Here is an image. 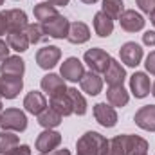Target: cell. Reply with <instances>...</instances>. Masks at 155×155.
<instances>
[{"mask_svg": "<svg viewBox=\"0 0 155 155\" xmlns=\"http://www.w3.org/2000/svg\"><path fill=\"white\" fill-rule=\"evenodd\" d=\"M105 137L97 132H87L76 143L78 155H101V148L105 144Z\"/></svg>", "mask_w": 155, "mask_h": 155, "instance_id": "6da1fadb", "label": "cell"}, {"mask_svg": "<svg viewBox=\"0 0 155 155\" xmlns=\"http://www.w3.org/2000/svg\"><path fill=\"white\" fill-rule=\"evenodd\" d=\"M0 126L4 130L13 132H24L27 128V117L18 108H5L0 116Z\"/></svg>", "mask_w": 155, "mask_h": 155, "instance_id": "7a4b0ae2", "label": "cell"}, {"mask_svg": "<svg viewBox=\"0 0 155 155\" xmlns=\"http://www.w3.org/2000/svg\"><path fill=\"white\" fill-rule=\"evenodd\" d=\"M83 60L90 67V71L96 72V74H105L108 65H110V61H112L110 54L105 52L103 49H90V51H87Z\"/></svg>", "mask_w": 155, "mask_h": 155, "instance_id": "3957f363", "label": "cell"}, {"mask_svg": "<svg viewBox=\"0 0 155 155\" xmlns=\"http://www.w3.org/2000/svg\"><path fill=\"white\" fill-rule=\"evenodd\" d=\"M69 27H71L69 20H67L65 16H61L60 13H58L56 16H52L51 20H47L45 24H41L43 33H45L47 36L56 38V40L67 38V35H69Z\"/></svg>", "mask_w": 155, "mask_h": 155, "instance_id": "277c9868", "label": "cell"}, {"mask_svg": "<svg viewBox=\"0 0 155 155\" xmlns=\"http://www.w3.org/2000/svg\"><path fill=\"white\" fill-rule=\"evenodd\" d=\"M132 150V135H117L110 141H105L101 155H128Z\"/></svg>", "mask_w": 155, "mask_h": 155, "instance_id": "5b68a950", "label": "cell"}, {"mask_svg": "<svg viewBox=\"0 0 155 155\" xmlns=\"http://www.w3.org/2000/svg\"><path fill=\"white\" fill-rule=\"evenodd\" d=\"M24 88V79L22 76H0V96L5 99H15L20 90Z\"/></svg>", "mask_w": 155, "mask_h": 155, "instance_id": "8992f818", "label": "cell"}, {"mask_svg": "<svg viewBox=\"0 0 155 155\" xmlns=\"http://www.w3.org/2000/svg\"><path fill=\"white\" fill-rule=\"evenodd\" d=\"M60 58H61V51L56 45H47L36 52V63L40 69H45V71L52 69L60 61Z\"/></svg>", "mask_w": 155, "mask_h": 155, "instance_id": "52a82bcc", "label": "cell"}, {"mask_svg": "<svg viewBox=\"0 0 155 155\" xmlns=\"http://www.w3.org/2000/svg\"><path fill=\"white\" fill-rule=\"evenodd\" d=\"M61 144V134L45 128V132H41L36 139V150L40 153H49L52 150H56Z\"/></svg>", "mask_w": 155, "mask_h": 155, "instance_id": "ba28073f", "label": "cell"}, {"mask_svg": "<svg viewBox=\"0 0 155 155\" xmlns=\"http://www.w3.org/2000/svg\"><path fill=\"white\" fill-rule=\"evenodd\" d=\"M119 56H121L123 63H126L128 67H137L143 60V49L135 41H126L119 49Z\"/></svg>", "mask_w": 155, "mask_h": 155, "instance_id": "9c48e42d", "label": "cell"}, {"mask_svg": "<svg viewBox=\"0 0 155 155\" xmlns=\"http://www.w3.org/2000/svg\"><path fill=\"white\" fill-rule=\"evenodd\" d=\"M94 117L105 128H112V126H116V123H117V114L110 103L108 105L107 103H97L94 107Z\"/></svg>", "mask_w": 155, "mask_h": 155, "instance_id": "30bf717a", "label": "cell"}, {"mask_svg": "<svg viewBox=\"0 0 155 155\" xmlns=\"http://www.w3.org/2000/svg\"><path fill=\"white\" fill-rule=\"evenodd\" d=\"M60 72H61L63 79L76 83V81H79V79L83 78V74H85V69H83V63H81L78 58H67V60L61 63Z\"/></svg>", "mask_w": 155, "mask_h": 155, "instance_id": "8fae6325", "label": "cell"}, {"mask_svg": "<svg viewBox=\"0 0 155 155\" xmlns=\"http://www.w3.org/2000/svg\"><path fill=\"white\" fill-rule=\"evenodd\" d=\"M134 121L139 128L146 132H155V105H146L139 108L134 116Z\"/></svg>", "mask_w": 155, "mask_h": 155, "instance_id": "7c38bea8", "label": "cell"}, {"mask_svg": "<svg viewBox=\"0 0 155 155\" xmlns=\"http://www.w3.org/2000/svg\"><path fill=\"white\" fill-rule=\"evenodd\" d=\"M119 24L126 33H137L144 27V18L139 13H135L134 9H128L119 16Z\"/></svg>", "mask_w": 155, "mask_h": 155, "instance_id": "4fadbf2b", "label": "cell"}, {"mask_svg": "<svg viewBox=\"0 0 155 155\" xmlns=\"http://www.w3.org/2000/svg\"><path fill=\"white\" fill-rule=\"evenodd\" d=\"M41 90L47 92L51 97L52 96H58V94H65L67 92V87H65V79L60 78L58 74H47V76L41 78Z\"/></svg>", "mask_w": 155, "mask_h": 155, "instance_id": "5bb4252c", "label": "cell"}, {"mask_svg": "<svg viewBox=\"0 0 155 155\" xmlns=\"http://www.w3.org/2000/svg\"><path fill=\"white\" fill-rule=\"evenodd\" d=\"M130 90L139 99L146 97L150 94V78L144 72H134V76L130 78Z\"/></svg>", "mask_w": 155, "mask_h": 155, "instance_id": "9a60e30c", "label": "cell"}, {"mask_svg": "<svg viewBox=\"0 0 155 155\" xmlns=\"http://www.w3.org/2000/svg\"><path fill=\"white\" fill-rule=\"evenodd\" d=\"M24 107H25V110H27L29 114H33V116H40V114L47 108V99H45V96H43L41 92L33 90V92H29V94L25 96V99H24Z\"/></svg>", "mask_w": 155, "mask_h": 155, "instance_id": "2e32d148", "label": "cell"}, {"mask_svg": "<svg viewBox=\"0 0 155 155\" xmlns=\"http://www.w3.org/2000/svg\"><path fill=\"white\" fill-rule=\"evenodd\" d=\"M79 85H81L83 92H87L88 96H97L103 88V79L99 78V74L90 71V72L83 74V78L79 79Z\"/></svg>", "mask_w": 155, "mask_h": 155, "instance_id": "e0dca14e", "label": "cell"}, {"mask_svg": "<svg viewBox=\"0 0 155 155\" xmlns=\"http://www.w3.org/2000/svg\"><path fill=\"white\" fill-rule=\"evenodd\" d=\"M0 72L5 76H24L25 72V61L20 56H9L0 65Z\"/></svg>", "mask_w": 155, "mask_h": 155, "instance_id": "ac0fdd59", "label": "cell"}, {"mask_svg": "<svg viewBox=\"0 0 155 155\" xmlns=\"http://www.w3.org/2000/svg\"><path fill=\"white\" fill-rule=\"evenodd\" d=\"M88 38H90V29L87 27V24H83V22H74V24H71L69 35H67V40H69L71 43L79 45V43L88 41Z\"/></svg>", "mask_w": 155, "mask_h": 155, "instance_id": "d6986e66", "label": "cell"}, {"mask_svg": "<svg viewBox=\"0 0 155 155\" xmlns=\"http://www.w3.org/2000/svg\"><path fill=\"white\" fill-rule=\"evenodd\" d=\"M51 108H54L61 117H67L71 114H74V107H72V101L69 97V94H58V96H52L51 97Z\"/></svg>", "mask_w": 155, "mask_h": 155, "instance_id": "ffe728a7", "label": "cell"}, {"mask_svg": "<svg viewBox=\"0 0 155 155\" xmlns=\"http://www.w3.org/2000/svg\"><path fill=\"white\" fill-rule=\"evenodd\" d=\"M105 79H107V83H108L110 87H114V85H123V81L126 79V71L123 69V65H121L117 60H112V61H110V65H108V69H107V72H105Z\"/></svg>", "mask_w": 155, "mask_h": 155, "instance_id": "44dd1931", "label": "cell"}, {"mask_svg": "<svg viewBox=\"0 0 155 155\" xmlns=\"http://www.w3.org/2000/svg\"><path fill=\"white\" fill-rule=\"evenodd\" d=\"M94 29H96V33H97L101 38H107V36H110L112 31H114V20L108 18L103 11H99V13H96V16H94Z\"/></svg>", "mask_w": 155, "mask_h": 155, "instance_id": "7402d4cb", "label": "cell"}, {"mask_svg": "<svg viewBox=\"0 0 155 155\" xmlns=\"http://www.w3.org/2000/svg\"><path fill=\"white\" fill-rule=\"evenodd\" d=\"M7 22H9V33L11 31H25L29 25L27 15L20 9H9L7 11Z\"/></svg>", "mask_w": 155, "mask_h": 155, "instance_id": "603a6c76", "label": "cell"}, {"mask_svg": "<svg viewBox=\"0 0 155 155\" xmlns=\"http://www.w3.org/2000/svg\"><path fill=\"white\" fill-rule=\"evenodd\" d=\"M107 99L112 107H124L130 99L126 88L123 85H114V87H108L107 90Z\"/></svg>", "mask_w": 155, "mask_h": 155, "instance_id": "cb8c5ba5", "label": "cell"}, {"mask_svg": "<svg viewBox=\"0 0 155 155\" xmlns=\"http://www.w3.org/2000/svg\"><path fill=\"white\" fill-rule=\"evenodd\" d=\"M7 45L16 52H25L27 47H29V38H27L25 31H11V33H7Z\"/></svg>", "mask_w": 155, "mask_h": 155, "instance_id": "d4e9b609", "label": "cell"}, {"mask_svg": "<svg viewBox=\"0 0 155 155\" xmlns=\"http://www.w3.org/2000/svg\"><path fill=\"white\" fill-rule=\"evenodd\" d=\"M56 15H58V11H56V7L51 2H41L38 5H35V18L40 24H45L47 20H51Z\"/></svg>", "mask_w": 155, "mask_h": 155, "instance_id": "484cf974", "label": "cell"}, {"mask_svg": "<svg viewBox=\"0 0 155 155\" xmlns=\"http://www.w3.org/2000/svg\"><path fill=\"white\" fill-rule=\"evenodd\" d=\"M38 123L43 126V128H54L61 123V116L54 110V108H45L41 114L38 116Z\"/></svg>", "mask_w": 155, "mask_h": 155, "instance_id": "4316f807", "label": "cell"}, {"mask_svg": "<svg viewBox=\"0 0 155 155\" xmlns=\"http://www.w3.org/2000/svg\"><path fill=\"white\" fill-rule=\"evenodd\" d=\"M108 18L119 20V16L124 13V4L121 0H103V9H101Z\"/></svg>", "mask_w": 155, "mask_h": 155, "instance_id": "83f0119b", "label": "cell"}, {"mask_svg": "<svg viewBox=\"0 0 155 155\" xmlns=\"http://www.w3.org/2000/svg\"><path fill=\"white\" fill-rule=\"evenodd\" d=\"M18 144H20L18 135L11 134V132H7V130L0 132V155H7L15 146H18Z\"/></svg>", "mask_w": 155, "mask_h": 155, "instance_id": "f1b7e54d", "label": "cell"}, {"mask_svg": "<svg viewBox=\"0 0 155 155\" xmlns=\"http://www.w3.org/2000/svg\"><path fill=\"white\" fill-rule=\"evenodd\" d=\"M67 94L72 101V107H74V114L78 116H85L87 114V101L85 97L78 92V88H67Z\"/></svg>", "mask_w": 155, "mask_h": 155, "instance_id": "f546056e", "label": "cell"}, {"mask_svg": "<svg viewBox=\"0 0 155 155\" xmlns=\"http://www.w3.org/2000/svg\"><path fill=\"white\" fill-rule=\"evenodd\" d=\"M25 35L29 38V43H38V41L47 38V35L41 29V24H29L25 29Z\"/></svg>", "mask_w": 155, "mask_h": 155, "instance_id": "4dcf8cb0", "label": "cell"}, {"mask_svg": "<svg viewBox=\"0 0 155 155\" xmlns=\"http://www.w3.org/2000/svg\"><path fill=\"white\" fill-rule=\"evenodd\" d=\"M137 5L146 15H153L155 13V0H137Z\"/></svg>", "mask_w": 155, "mask_h": 155, "instance_id": "1f68e13d", "label": "cell"}, {"mask_svg": "<svg viewBox=\"0 0 155 155\" xmlns=\"http://www.w3.org/2000/svg\"><path fill=\"white\" fill-rule=\"evenodd\" d=\"M7 155H31V148L27 144H18V146H15Z\"/></svg>", "mask_w": 155, "mask_h": 155, "instance_id": "d6a6232c", "label": "cell"}, {"mask_svg": "<svg viewBox=\"0 0 155 155\" xmlns=\"http://www.w3.org/2000/svg\"><path fill=\"white\" fill-rule=\"evenodd\" d=\"M144 67H146V71H148L150 74H155V51H153V52H150V54L146 56Z\"/></svg>", "mask_w": 155, "mask_h": 155, "instance_id": "836d02e7", "label": "cell"}, {"mask_svg": "<svg viewBox=\"0 0 155 155\" xmlns=\"http://www.w3.org/2000/svg\"><path fill=\"white\" fill-rule=\"evenodd\" d=\"M143 43L150 45V47H155V31H146L143 35Z\"/></svg>", "mask_w": 155, "mask_h": 155, "instance_id": "e575fe53", "label": "cell"}, {"mask_svg": "<svg viewBox=\"0 0 155 155\" xmlns=\"http://www.w3.org/2000/svg\"><path fill=\"white\" fill-rule=\"evenodd\" d=\"M9 45L4 41V40H0V61H4L5 58H9Z\"/></svg>", "mask_w": 155, "mask_h": 155, "instance_id": "d590c367", "label": "cell"}, {"mask_svg": "<svg viewBox=\"0 0 155 155\" xmlns=\"http://www.w3.org/2000/svg\"><path fill=\"white\" fill-rule=\"evenodd\" d=\"M40 155H71L69 150H52V152H49V153H40Z\"/></svg>", "mask_w": 155, "mask_h": 155, "instance_id": "8d00e7d4", "label": "cell"}, {"mask_svg": "<svg viewBox=\"0 0 155 155\" xmlns=\"http://www.w3.org/2000/svg\"><path fill=\"white\" fill-rule=\"evenodd\" d=\"M54 7H58V5H67L69 4V0H49Z\"/></svg>", "mask_w": 155, "mask_h": 155, "instance_id": "74e56055", "label": "cell"}, {"mask_svg": "<svg viewBox=\"0 0 155 155\" xmlns=\"http://www.w3.org/2000/svg\"><path fill=\"white\" fill-rule=\"evenodd\" d=\"M130 155H148V153H146L144 150H137V152H132Z\"/></svg>", "mask_w": 155, "mask_h": 155, "instance_id": "f35d334b", "label": "cell"}, {"mask_svg": "<svg viewBox=\"0 0 155 155\" xmlns=\"http://www.w3.org/2000/svg\"><path fill=\"white\" fill-rule=\"evenodd\" d=\"M81 2H85V4H96L97 0H81Z\"/></svg>", "mask_w": 155, "mask_h": 155, "instance_id": "ab89813d", "label": "cell"}, {"mask_svg": "<svg viewBox=\"0 0 155 155\" xmlns=\"http://www.w3.org/2000/svg\"><path fill=\"white\" fill-rule=\"evenodd\" d=\"M150 18H152V24H153V27H155V13L153 15H150Z\"/></svg>", "mask_w": 155, "mask_h": 155, "instance_id": "60d3db41", "label": "cell"}, {"mask_svg": "<svg viewBox=\"0 0 155 155\" xmlns=\"http://www.w3.org/2000/svg\"><path fill=\"white\" fill-rule=\"evenodd\" d=\"M152 94H153V96H155V83H153V92H152Z\"/></svg>", "mask_w": 155, "mask_h": 155, "instance_id": "b9f144b4", "label": "cell"}, {"mask_svg": "<svg viewBox=\"0 0 155 155\" xmlns=\"http://www.w3.org/2000/svg\"><path fill=\"white\" fill-rule=\"evenodd\" d=\"M0 97H2V96H0ZM0 110H2V101H0Z\"/></svg>", "mask_w": 155, "mask_h": 155, "instance_id": "7bdbcfd3", "label": "cell"}, {"mask_svg": "<svg viewBox=\"0 0 155 155\" xmlns=\"http://www.w3.org/2000/svg\"><path fill=\"white\" fill-rule=\"evenodd\" d=\"M2 4H4V0H0V5H2Z\"/></svg>", "mask_w": 155, "mask_h": 155, "instance_id": "ee69618b", "label": "cell"}]
</instances>
